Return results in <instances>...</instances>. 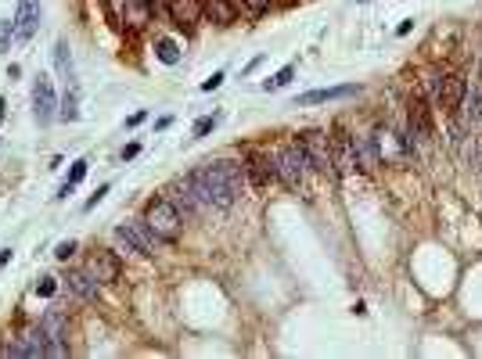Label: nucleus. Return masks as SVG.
I'll use <instances>...</instances> for the list:
<instances>
[{
	"instance_id": "obj_4",
	"label": "nucleus",
	"mask_w": 482,
	"mask_h": 359,
	"mask_svg": "<svg viewBox=\"0 0 482 359\" xmlns=\"http://www.w3.org/2000/svg\"><path fill=\"white\" fill-rule=\"evenodd\" d=\"M299 140H302V148H306L310 169L339 180V169H335V158H332V137H328V130H306Z\"/></svg>"
},
{
	"instance_id": "obj_9",
	"label": "nucleus",
	"mask_w": 482,
	"mask_h": 359,
	"mask_svg": "<svg viewBox=\"0 0 482 359\" xmlns=\"http://www.w3.org/2000/svg\"><path fill=\"white\" fill-rule=\"evenodd\" d=\"M328 137H332V158H335L339 176H342V172H356V148H353V137H349L342 126H335Z\"/></svg>"
},
{
	"instance_id": "obj_26",
	"label": "nucleus",
	"mask_w": 482,
	"mask_h": 359,
	"mask_svg": "<svg viewBox=\"0 0 482 359\" xmlns=\"http://www.w3.org/2000/svg\"><path fill=\"white\" fill-rule=\"evenodd\" d=\"M55 291H58V280H55V277H40V280H36V294H40V298H55Z\"/></svg>"
},
{
	"instance_id": "obj_22",
	"label": "nucleus",
	"mask_w": 482,
	"mask_h": 359,
	"mask_svg": "<svg viewBox=\"0 0 482 359\" xmlns=\"http://www.w3.org/2000/svg\"><path fill=\"white\" fill-rule=\"evenodd\" d=\"M295 72H299V65H295V62H288V65H285L281 72H274L270 79L263 83V90H281V87H288V83L295 79Z\"/></svg>"
},
{
	"instance_id": "obj_15",
	"label": "nucleus",
	"mask_w": 482,
	"mask_h": 359,
	"mask_svg": "<svg viewBox=\"0 0 482 359\" xmlns=\"http://www.w3.org/2000/svg\"><path fill=\"white\" fill-rule=\"evenodd\" d=\"M166 11L180 29H195L202 22V4L198 0H166Z\"/></svg>"
},
{
	"instance_id": "obj_37",
	"label": "nucleus",
	"mask_w": 482,
	"mask_h": 359,
	"mask_svg": "<svg viewBox=\"0 0 482 359\" xmlns=\"http://www.w3.org/2000/svg\"><path fill=\"white\" fill-rule=\"evenodd\" d=\"M4 115H8V111H4V97H0V123H4Z\"/></svg>"
},
{
	"instance_id": "obj_14",
	"label": "nucleus",
	"mask_w": 482,
	"mask_h": 359,
	"mask_svg": "<svg viewBox=\"0 0 482 359\" xmlns=\"http://www.w3.org/2000/svg\"><path fill=\"white\" fill-rule=\"evenodd\" d=\"M65 280H69V291H72L76 298H83V302H97V298H101V280H97L90 270H76V273H69Z\"/></svg>"
},
{
	"instance_id": "obj_20",
	"label": "nucleus",
	"mask_w": 482,
	"mask_h": 359,
	"mask_svg": "<svg viewBox=\"0 0 482 359\" xmlns=\"http://www.w3.org/2000/svg\"><path fill=\"white\" fill-rule=\"evenodd\" d=\"M55 65H58L65 87H76V69H72V54H69V43H65V40L55 43Z\"/></svg>"
},
{
	"instance_id": "obj_38",
	"label": "nucleus",
	"mask_w": 482,
	"mask_h": 359,
	"mask_svg": "<svg viewBox=\"0 0 482 359\" xmlns=\"http://www.w3.org/2000/svg\"><path fill=\"white\" fill-rule=\"evenodd\" d=\"M144 4H155V0H144Z\"/></svg>"
},
{
	"instance_id": "obj_31",
	"label": "nucleus",
	"mask_w": 482,
	"mask_h": 359,
	"mask_svg": "<svg viewBox=\"0 0 482 359\" xmlns=\"http://www.w3.org/2000/svg\"><path fill=\"white\" fill-rule=\"evenodd\" d=\"M245 8H248L252 15H263L266 8H270V0H245Z\"/></svg>"
},
{
	"instance_id": "obj_5",
	"label": "nucleus",
	"mask_w": 482,
	"mask_h": 359,
	"mask_svg": "<svg viewBox=\"0 0 482 359\" xmlns=\"http://www.w3.org/2000/svg\"><path fill=\"white\" fill-rule=\"evenodd\" d=\"M116 241H119V245H126V248H130V252H137V255H155L158 237H155V230H151L144 219H137V223H123V226H116Z\"/></svg>"
},
{
	"instance_id": "obj_33",
	"label": "nucleus",
	"mask_w": 482,
	"mask_h": 359,
	"mask_svg": "<svg viewBox=\"0 0 482 359\" xmlns=\"http://www.w3.org/2000/svg\"><path fill=\"white\" fill-rule=\"evenodd\" d=\"M144 123V111H133L130 118H126V126H141Z\"/></svg>"
},
{
	"instance_id": "obj_23",
	"label": "nucleus",
	"mask_w": 482,
	"mask_h": 359,
	"mask_svg": "<svg viewBox=\"0 0 482 359\" xmlns=\"http://www.w3.org/2000/svg\"><path fill=\"white\" fill-rule=\"evenodd\" d=\"M155 54H158V57H163V62H166V65H177V62H180V47H177L173 40H166V36H163V40H158V43H155Z\"/></svg>"
},
{
	"instance_id": "obj_34",
	"label": "nucleus",
	"mask_w": 482,
	"mask_h": 359,
	"mask_svg": "<svg viewBox=\"0 0 482 359\" xmlns=\"http://www.w3.org/2000/svg\"><path fill=\"white\" fill-rule=\"evenodd\" d=\"M414 29V18H407V22H400V29H396V36H407Z\"/></svg>"
},
{
	"instance_id": "obj_17",
	"label": "nucleus",
	"mask_w": 482,
	"mask_h": 359,
	"mask_svg": "<svg viewBox=\"0 0 482 359\" xmlns=\"http://www.w3.org/2000/svg\"><path fill=\"white\" fill-rule=\"evenodd\" d=\"M356 87H328V90H310L295 101V108H310V104H324V101H342V97H353Z\"/></svg>"
},
{
	"instance_id": "obj_35",
	"label": "nucleus",
	"mask_w": 482,
	"mask_h": 359,
	"mask_svg": "<svg viewBox=\"0 0 482 359\" xmlns=\"http://www.w3.org/2000/svg\"><path fill=\"white\" fill-rule=\"evenodd\" d=\"M259 65H263V57H252V62H248V65H245V76H248V72H256V69H259Z\"/></svg>"
},
{
	"instance_id": "obj_16",
	"label": "nucleus",
	"mask_w": 482,
	"mask_h": 359,
	"mask_svg": "<svg viewBox=\"0 0 482 359\" xmlns=\"http://www.w3.org/2000/svg\"><path fill=\"white\" fill-rule=\"evenodd\" d=\"M464 94H468V79H464L461 72L443 76V94H439V104H443L447 111H457V108H461V101H464Z\"/></svg>"
},
{
	"instance_id": "obj_2",
	"label": "nucleus",
	"mask_w": 482,
	"mask_h": 359,
	"mask_svg": "<svg viewBox=\"0 0 482 359\" xmlns=\"http://www.w3.org/2000/svg\"><path fill=\"white\" fill-rule=\"evenodd\" d=\"M144 223L155 230L158 241H177L180 230H184L180 209H177L173 201H166V198H151V201L144 205Z\"/></svg>"
},
{
	"instance_id": "obj_32",
	"label": "nucleus",
	"mask_w": 482,
	"mask_h": 359,
	"mask_svg": "<svg viewBox=\"0 0 482 359\" xmlns=\"http://www.w3.org/2000/svg\"><path fill=\"white\" fill-rule=\"evenodd\" d=\"M137 151H141V144H137V140H133V144H126V148H123V162L137 158Z\"/></svg>"
},
{
	"instance_id": "obj_21",
	"label": "nucleus",
	"mask_w": 482,
	"mask_h": 359,
	"mask_svg": "<svg viewBox=\"0 0 482 359\" xmlns=\"http://www.w3.org/2000/svg\"><path fill=\"white\" fill-rule=\"evenodd\" d=\"M80 90L76 87H65V101L58 104V118H65V123H76V118H80Z\"/></svg>"
},
{
	"instance_id": "obj_27",
	"label": "nucleus",
	"mask_w": 482,
	"mask_h": 359,
	"mask_svg": "<svg viewBox=\"0 0 482 359\" xmlns=\"http://www.w3.org/2000/svg\"><path fill=\"white\" fill-rule=\"evenodd\" d=\"M15 36V22L8 18V22H0V54H4L8 50V40Z\"/></svg>"
},
{
	"instance_id": "obj_10",
	"label": "nucleus",
	"mask_w": 482,
	"mask_h": 359,
	"mask_svg": "<svg viewBox=\"0 0 482 359\" xmlns=\"http://www.w3.org/2000/svg\"><path fill=\"white\" fill-rule=\"evenodd\" d=\"M428 137H432V115H428V104L421 97H414L410 101V137H407V144L414 148V140H428Z\"/></svg>"
},
{
	"instance_id": "obj_6",
	"label": "nucleus",
	"mask_w": 482,
	"mask_h": 359,
	"mask_svg": "<svg viewBox=\"0 0 482 359\" xmlns=\"http://www.w3.org/2000/svg\"><path fill=\"white\" fill-rule=\"evenodd\" d=\"M40 327H43V334H47V355H65V352H69V348H65V341H69V320H65V313L47 309L43 320H40Z\"/></svg>"
},
{
	"instance_id": "obj_13",
	"label": "nucleus",
	"mask_w": 482,
	"mask_h": 359,
	"mask_svg": "<svg viewBox=\"0 0 482 359\" xmlns=\"http://www.w3.org/2000/svg\"><path fill=\"white\" fill-rule=\"evenodd\" d=\"M11 355H26V359H40V355H47V334H43V327H36V331H26L18 341H11V348H8Z\"/></svg>"
},
{
	"instance_id": "obj_18",
	"label": "nucleus",
	"mask_w": 482,
	"mask_h": 359,
	"mask_svg": "<svg viewBox=\"0 0 482 359\" xmlns=\"http://www.w3.org/2000/svg\"><path fill=\"white\" fill-rule=\"evenodd\" d=\"M202 15H205L209 22H217V26H231V22L238 18V8L231 4V0H205Z\"/></svg>"
},
{
	"instance_id": "obj_1",
	"label": "nucleus",
	"mask_w": 482,
	"mask_h": 359,
	"mask_svg": "<svg viewBox=\"0 0 482 359\" xmlns=\"http://www.w3.org/2000/svg\"><path fill=\"white\" fill-rule=\"evenodd\" d=\"M241 184H245V165L227 162V158L198 165L195 172L184 176V191L195 198L198 209H227V205H234V198L241 194Z\"/></svg>"
},
{
	"instance_id": "obj_25",
	"label": "nucleus",
	"mask_w": 482,
	"mask_h": 359,
	"mask_svg": "<svg viewBox=\"0 0 482 359\" xmlns=\"http://www.w3.org/2000/svg\"><path fill=\"white\" fill-rule=\"evenodd\" d=\"M87 169H90V162H87V158H76V162H72V169H69V176H65V184H72V187H76L80 180L87 176Z\"/></svg>"
},
{
	"instance_id": "obj_11",
	"label": "nucleus",
	"mask_w": 482,
	"mask_h": 359,
	"mask_svg": "<svg viewBox=\"0 0 482 359\" xmlns=\"http://www.w3.org/2000/svg\"><path fill=\"white\" fill-rule=\"evenodd\" d=\"M245 176L252 180L256 187H266V184L278 176V165H274V158H266V155H259V151H248V158H245Z\"/></svg>"
},
{
	"instance_id": "obj_30",
	"label": "nucleus",
	"mask_w": 482,
	"mask_h": 359,
	"mask_svg": "<svg viewBox=\"0 0 482 359\" xmlns=\"http://www.w3.org/2000/svg\"><path fill=\"white\" fill-rule=\"evenodd\" d=\"M220 83H224V72H212V76H209V79L202 83V90H205V94H212V90H217Z\"/></svg>"
},
{
	"instance_id": "obj_19",
	"label": "nucleus",
	"mask_w": 482,
	"mask_h": 359,
	"mask_svg": "<svg viewBox=\"0 0 482 359\" xmlns=\"http://www.w3.org/2000/svg\"><path fill=\"white\" fill-rule=\"evenodd\" d=\"M353 148H356V165L360 169H378L382 165V158H378V151H374V144H371V137H353Z\"/></svg>"
},
{
	"instance_id": "obj_7",
	"label": "nucleus",
	"mask_w": 482,
	"mask_h": 359,
	"mask_svg": "<svg viewBox=\"0 0 482 359\" xmlns=\"http://www.w3.org/2000/svg\"><path fill=\"white\" fill-rule=\"evenodd\" d=\"M40 18H43V8H40V0H18V8H15V40L26 43L36 36L40 29Z\"/></svg>"
},
{
	"instance_id": "obj_3",
	"label": "nucleus",
	"mask_w": 482,
	"mask_h": 359,
	"mask_svg": "<svg viewBox=\"0 0 482 359\" xmlns=\"http://www.w3.org/2000/svg\"><path fill=\"white\" fill-rule=\"evenodd\" d=\"M274 165H278V180H281V184L292 187V191H299V187L306 184V172H310V158H306L302 140L285 144V148L274 155Z\"/></svg>"
},
{
	"instance_id": "obj_12",
	"label": "nucleus",
	"mask_w": 482,
	"mask_h": 359,
	"mask_svg": "<svg viewBox=\"0 0 482 359\" xmlns=\"http://www.w3.org/2000/svg\"><path fill=\"white\" fill-rule=\"evenodd\" d=\"M101 284H116L119 277H123V263H119V255L116 252H97L94 259H90V266H87Z\"/></svg>"
},
{
	"instance_id": "obj_24",
	"label": "nucleus",
	"mask_w": 482,
	"mask_h": 359,
	"mask_svg": "<svg viewBox=\"0 0 482 359\" xmlns=\"http://www.w3.org/2000/svg\"><path fill=\"white\" fill-rule=\"evenodd\" d=\"M217 126H220V115H205V118H198V123H195L191 137H209Z\"/></svg>"
},
{
	"instance_id": "obj_36",
	"label": "nucleus",
	"mask_w": 482,
	"mask_h": 359,
	"mask_svg": "<svg viewBox=\"0 0 482 359\" xmlns=\"http://www.w3.org/2000/svg\"><path fill=\"white\" fill-rule=\"evenodd\" d=\"M8 259H11V248H4V252H0V270L8 266Z\"/></svg>"
},
{
	"instance_id": "obj_29",
	"label": "nucleus",
	"mask_w": 482,
	"mask_h": 359,
	"mask_svg": "<svg viewBox=\"0 0 482 359\" xmlns=\"http://www.w3.org/2000/svg\"><path fill=\"white\" fill-rule=\"evenodd\" d=\"M72 252H76V241H62V245L55 248V259H62V263H69V259H72Z\"/></svg>"
},
{
	"instance_id": "obj_8",
	"label": "nucleus",
	"mask_w": 482,
	"mask_h": 359,
	"mask_svg": "<svg viewBox=\"0 0 482 359\" xmlns=\"http://www.w3.org/2000/svg\"><path fill=\"white\" fill-rule=\"evenodd\" d=\"M33 115H36L40 126H47L50 118L58 115V97H55V87H50L47 76H36V87H33Z\"/></svg>"
},
{
	"instance_id": "obj_28",
	"label": "nucleus",
	"mask_w": 482,
	"mask_h": 359,
	"mask_svg": "<svg viewBox=\"0 0 482 359\" xmlns=\"http://www.w3.org/2000/svg\"><path fill=\"white\" fill-rule=\"evenodd\" d=\"M109 191H112V184H101V187H97V191L87 198V205H83V209H87V212H90V209H97V201H101L104 194H109Z\"/></svg>"
}]
</instances>
